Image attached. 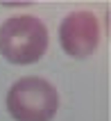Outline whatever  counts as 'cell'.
<instances>
[{"instance_id": "obj_1", "label": "cell", "mask_w": 111, "mask_h": 121, "mask_svg": "<svg viewBox=\"0 0 111 121\" xmlns=\"http://www.w3.org/2000/svg\"><path fill=\"white\" fill-rule=\"evenodd\" d=\"M48 50V27L36 16L20 14L0 25V55L11 64H34Z\"/></svg>"}, {"instance_id": "obj_3", "label": "cell", "mask_w": 111, "mask_h": 121, "mask_svg": "<svg viewBox=\"0 0 111 121\" xmlns=\"http://www.w3.org/2000/svg\"><path fill=\"white\" fill-rule=\"evenodd\" d=\"M59 41L75 60H86L100 43V23L91 12H73L59 25Z\"/></svg>"}, {"instance_id": "obj_2", "label": "cell", "mask_w": 111, "mask_h": 121, "mask_svg": "<svg viewBox=\"0 0 111 121\" xmlns=\"http://www.w3.org/2000/svg\"><path fill=\"white\" fill-rule=\"evenodd\" d=\"M59 94L52 82L39 75H27L7 91V110L16 121H50L57 114Z\"/></svg>"}]
</instances>
